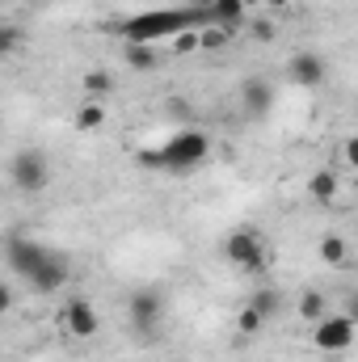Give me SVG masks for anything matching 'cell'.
I'll return each instance as SVG.
<instances>
[{
  "label": "cell",
  "mask_w": 358,
  "mask_h": 362,
  "mask_svg": "<svg viewBox=\"0 0 358 362\" xmlns=\"http://www.w3.org/2000/svg\"><path fill=\"white\" fill-rule=\"evenodd\" d=\"M207 21H211L207 4L202 8H190V4H178V8H144V13H131L127 21H118V38L135 42V47H156V42H173L178 34L194 30V25H207Z\"/></svg>",
  "instance_id": "cell-1"
},
{
  "label": "cell",
  "mask_w": 358,
  "mask_h": 362,
  "mask_svg": "<svg viewBox=\"0 0 358 362\" xmlns=\"http://www.w3.org/2000/svg\"><path fill=\"white\" fill-rule=\"evenodd\" d=\"M8 181L17 194H42L51 185V160L42 148H17L8 160Z\"/></svg>",
  "instance_id": "cell-4"
},
{
  "label": "cell",
  "mask_w": 358,
  "mask_h": 362,
  "mask_svg": "<svg viewBox=\"0 0 358 362\" xmlns=\"http://www.w3.org/2000/svg\"><path fill=\"white\" fill-rule=\"evenodd\" d=\"M274 34H278V30H274V21H266V17H262V21H253V38H258V42H270Z\"/></svg>",
  "instance_id": "cell-25"
},
{
  "label": "cell",
  "mask_w": 358,
  "mask_h": 362,
  "mask_svg": "<svg viewBox=\"0 0 358 362\" xmlns=\"http://www.w3.org/2000/svg\"><path fill=\"white\" fill-rule=\"evenodd\" d=\"M346 316H354V325H358V291L350 295V303H346Z\"/></svg>",
  "instance_id": "cell-26"
},
{
  "label": "cell",
  "mask_w": 358,
  "mask_h": 362,
  "mask_svg": "<svg viewBox=\"0 0 358 362\" xmlns=\"http://www.w3.org/2000/svg\"><path fill=\"white\" fill-rule=\"evenodd\" d=\"M68 278H72V262H68L64 253H55V249H51V257H47L38 270L25 278V286H30L34 295H59V291L68 286Z\"/></svg>",
  "instance_id": "cell-10"
},
{
  "label": "cell",
  "mask_w": 358,
  "mask_h": 362,
  "mask_svg": "<svg viewBox=\"0 0 358 362\" xmlns=\"http://www.w3.org/2000/svg\"><path fill=\"white\" fill-rule=\"evenodd\" d=\"M47 257H51V249H47L42 240H30V236H8V240H4V262H8V270L17 274L21 282L38 270Z\"/></svg>",
  "instance_id": "cell-8"
},
{
  "label": "cell",
  "mask_w": 358,
  "mask_h": 362,
  "mask_svg": "<svg viewBox=\"0 0 358 362\" xmlns=\"http://www.w3.org/2000/svg\"><path fill=\"white\" fill-rule=\"evenodd\" d=\"M266 325H270V320L258 312V308H253V303H245V308L236 312V333H241V337H258Z\"/></svg>",
  "instance_id": "cell-18"
},
{
  "label": "cell",
  "mask_w": 358,
  "mask_h": 362,
  "mask_svg": "<svg viewBox=\"0 0 358 362\" xmlns=\"http://www.w3.org/2000/svg\"><path fill=\"white\" fill-rule=\"evenodd\" d=\"M127 316H131V329L139 337H156L165 329V316H169V303L156 286H135L131 299H127Z\"/></svg>",
  "instance_id": "cell-5"
},
{
  "label": "cell",
  "mask_w": 358,
  "mask_h": 362,
  "mask_svg": "<svg viewBox=\"0 0 358 362\" xmlns=\"http://www.w3.org/2000/svg\"><path fill=\"white\" fill-rule=\"evenodd\" d=\"M270 8H287V4H291V0H266Z\"/></svg>",
  "instance_id": "cell-27"
},
{
  "label": "cell",
  "mask_w": 358,
  "mask_h": 362,
  "mask_svg": "<svg viewBox=\"0 0 358 362\" xmlns=\"http://www.w3.org/2000/svg\"><path fill=\"white\" fill-rule=\"evenodd\" d=\"M346 257H350V245H346V236H337V232H325V236H321V262H325V266H346Z\"/></svg>",
  "instance_id": "cell-15"
},
{
  "label": "cell",
  "mask_w": 358,
  "mask_h": 362,
  "mask_svg": "<svg viewBox=\"0 0 358 362\" xmlns=\"http://www.w3.org/2000/svg\"><path fill=\"white\" fill-rule=\"evenodd\" d=\"M21 42H25V34H21V25H13V21H4V25H0V51H4V55H21Z\"/></svg>",
  "instance_id": "cell-22"
},
{
  "label": "cell",
  "mask_w": 358,
  "mask_h": 362,
  "mask_svg": "<svg viewBox=\"0 0 358 362\" xmlns=\"http://www.w3.org/2000/svg\"><path fill=\"white\" fill-rule=\"evenodd\" d=\"M207 156H211V135L185 127L178 135H169L165 144L139 152L135 165H139V169H161V173H190V169H198Z\"/></svg>",
  "instance_id": "cell-2"
},
{
  "label": "cell",
  "mask_w": 358,
  "mask_h": 362,
  "mask_svg": "<svg viewBox=\"0 0 358 362\" xmlns=\"http://www.w3.org/2000/svg\"><path fill=\"white\" fill-rule=\"evenodd\" d=\"M207 13H211V21H215V25L236 30V25H245L249 4H245V0H207Z\"/></svg>",
  "instance_id": "cell-13"
},
{
  "label": "cell",
  "mask_w": 358,
  "mask_h": 362,
  "mask_svg": "<svg viewBox=\"0 0 358 362\" xmlns=\"http://www.w3.org/2000/svg\"><path fill=\"white\" fill-rule=\"evenodd\" d=\"M299 316H304V320H312V325H316V320H325V316H329L325 295H321V291H304V295H299Z\"/></svg>",
  "instance_id": "cell-19"
},
{
  "label": "cell",
  "mask_w": 358,
  "mask_h": 362,
  "mask_svg": "<svg viewBox=\"0 0 358 362\" xmlns=\"http://www.w3.org/2000/svg\"><path fill=\"white\" fill-rule=\"evenodd\" d=\"M354 337H358V325L346 312H329L325 320L312 325V346L321 354H346V350H354Z\"/></svg>",
  "instance_id": "cell-6"
},
{
  "label": "cell",
  "mask_w": 358,
  "mask_h": 362,
  "mask_svg": "<svg viewBox=\"0 0 358 362\" xmlns=\"http://www.w3.org/2000/svg\"><path fill=\"white\" fill-rule=\"evenodd\" d=\"M342 156H346V165L358 173V135H350V139L342 144Z\"/></svg>",
  "instance_id": "cell-24"
},
{
  "label": "cell",
  "mask_w": 358,
  "mask_h": 362,
  "mask_svg": "<svg viewBox=\"0 0 358 362\" xmlns=\"http://www.w3.org/2000/svg\"><path fill=\"white\" fill-rule=\"evenodd\" d=\"M249 303H253L266 320H274V316H278V291H270V286H258V291L249 295Z\"/></svg>",
  "instance_id": "cell-21"
},
{
  "label": "cell",
  "mask_w": 358,
  "mask_h": 362,
  "mask_svg": "<svg viewBox=\"0 0 358 362\" xmlns=\"http://www.w3.org/2000/svg\"><path fill=\"white\" fill-rule=\"evenodd\" d=\"M34 4H42V0H34Z\"/></svg>",
  "instance_id": "cell-28"
},
{
  "label": "cell",
  "mask_w": 358,
  "mask_h": 362,
  "mask_svg": "<svg viewBox=\"0 0 358 362\" xmlns=\"http://www.w3.org/2000/svg\"><path fill=\"white\" fill-rule=\"evenodd\" d=\"M59 329H64L72 341H93V337L101 333V312L93 308V299L72 295V299L59 308Z\"/></svg>",
  "instance_id": "cell-7"
},
{
  "label": "cell",
  "mask_w": 358,
  "mask_h": 362,
  "mask_svg": "<svg viewBox=\"0 0 358 362\" xmlns=\"http://www.w3.org/2000/svg\"><path fill=\"white\" fill-rule=\"evenodd\" d=\"M122 59H127V68H135V72H152L156 68V47H135V42H122Z\"/></svg>",
  "instance_id": "cell-16"
},
{
  "label": "cell",
  "mask_w": 358,
  "mask_h": 362,
  "mask_svg": "<svg viewBox=\"0 0 358 362\" xmlns=\"http://www.w3.org/2000/svg\"><path fill=\"white\" fill-rule=\"evenodd\" d=\"M308 194H312V202H321V206L337 202V194H342V177H337V169H316V173L308 177Z\"/></svg>",
  "instance_id": "cell-12"
},
{
  "label": "cell",
  "mask_w": 358,
  "mask_h": 362,
  "mask_svg": "<svg viewBox=\"0 0 358 362\" xmlns=\"http://www.w3.org/2000/svg\"><path fill=\"white\" fill-rule=\"evenodd\" d=\"M287 81L291 85H299V89H321L325 81H329V59L321 55V51H295L291 59H287Z\"/></svg>",
  "instance_id": "cell-9"
},
{
  "label": "cell",
  "mask_w": 358,
  "mask_h": 362,
  "mask_svg": "<svg viewBox=\"0 0 358 362\" xmlns=\"http://www.w3.org/2000/svg\"><path fill=\"white\" fill-rule=\"evenodd\" d=\"M198 30L202 25H194V30H185L173 38V55H190V51H202V38H198Z\"/></svg>",
  "instance_id": "cell-23"
},
{
  "label": "cell",
  "mask_w": 358,
  "mask_h": 362,
  "mask_svg": "<svg viewBox=\"0 0 358 362\" xmlns=\"http://www.w3.org/2000/svg\"><path fill=\"white\" fill-rule=\"evenodd\" d=\"M224 257H228V266H236L241 274H266L274 266V245L266 240V232L262 228H253V223H245V228H232L228 236H224Z\"/></svg>",
  "instance_id": "cell-3"
},
{
  "label": "cell",
  "mask_w": 358,
  "mask_h": 362,
  "mask_svg": "<svg viewBox=\"0 0 358 362\" xmlns=\"http://www.w3.org/2000/svg\"><path fill=\"white\" fill-rule=\"evenodd\" d=\"M236 97H241V110L249 118H266L270 110H274V85H270L266 76H245Z\"/></svg>",
  "instance_id": "cell-11"
},
{
  "label": "cell",
  "mask_w": 358,
  "mask_h": 362,
  "mask_svg": "<svg viewBox=\"0 0 358 362\" xmlns=\"http://www.w3.org/2000/svg\"><path fill=\"white\" fill-rule=\"evenodd\" d=\"M198 38H202V51H224V42L232 38V30H228V25H215V21H207V25L198 30Z\"/></svg>",
  "instance_id": "cell-20"
},
{
  "label": "cell",
  "mask_w": 358,
  "mask_h": 362,
  "mask_svg": "<svg viewBox=\"0 0 358 362\" xmlns=\"http://www.w3.org/2000/svg\"><path fill=\"white\" fill-rule=\"evenodd\" d=\"M81 85H85V93H89V97H97V101H105V97L114 93V76H110L105 68H89V72L81 76Z\"/></svg>",
  "instance_id": "cell-17"
},
{
  "label": "cell",
  "mask_w": 358,
  "mask_h": 362,
  "mask_svg": "<svg viewBox=\"0 0 358 362\" xmlns=\"http://www.w3.org/2000/svg\"><path fill=\"white\" fill-rule=\"evenodd\" d=\"M105 118H110L105 101L89 97V101H85V105L76 110V131H101V127H105Z\"/></svg>",
  "instance_id": "cell-14"
}]
</instances>
